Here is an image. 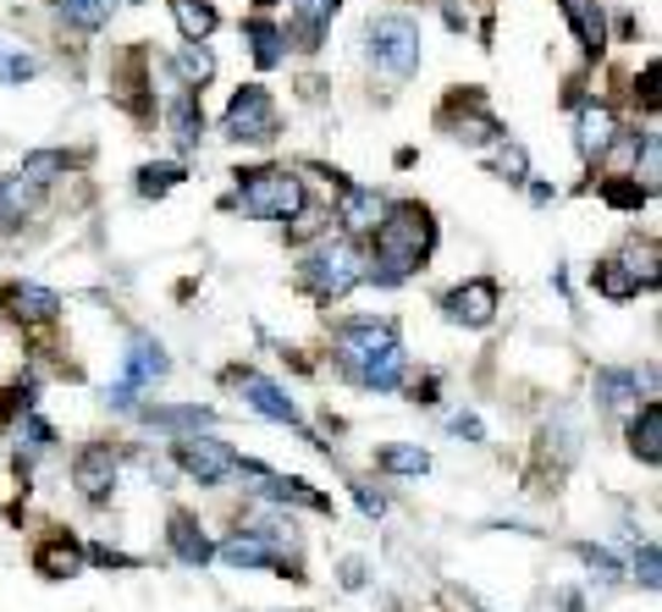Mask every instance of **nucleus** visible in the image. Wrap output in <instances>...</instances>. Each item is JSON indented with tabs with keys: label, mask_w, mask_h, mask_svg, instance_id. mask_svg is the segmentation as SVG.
<instances>
[{
	"label": "nucleus",
	"mask_w": 662,
	"mask_h": 612,
	"mask_svg": "<svg viewBox=\"0 0 662 612\" xmlns=\"http://www.w3.org/2000/svg\"><path fill=\"white\" fill-rule=\"evenodd\" d=\"M437 243V221L426 205H392L381 221H376V248H370V266L365 277L376 287H397L420 271V259L431 254Z\"/></svg>",
	"instance_id": "nucleus-1"
},
{
	"label": "nucleus",
	"mask_w": 662,
	"mask_h": 612,
	"mask_svg": "<svg viewBox=\"0 0 662 612\" xmlns=\"http://www.w3.org/2000/svg\"><path fill=\"white\" fill-rule=\"evenodd\" d=\"M338 359L370 392H397L403 387V342H397L392 320H348L338 331Z\"/></svg>",
	"instance_id": "nucleus-2"
},
{
	"label": "nucleus",
	"mask_w": 662,
	"mask_h": 612,
	"mask_svg": "<svg viewBox=\"0 0 662 612\" xmlns=\"http://www.w3.org/2000/svg\"><path fill=\"white\" fill-rule=\"evenodd\" d=\"M370 66L387 77V83H408L420 72V23L392 12V17H376L370 23Z\"/></svg>",
	"instance_id": "nucleus-3"
},
{
	"label": "nucleus",
	"mask_w": 662,
	"mask_h": 612,
	"mask_svg": "<svg viewBox=\"0 0 662 612\" xmlns=\"http://www.w3.org/2000/svg\"><path fill=\"white\" fill-rule=\"evenodd\" d=\"M298 282H304L320 304L348 298V293L365 282V259H359L354 243H326V248H315L304 266H298Z\"/></svg>",
	"instance_id": "nucleus-4"
},
{
	"label": "nucleus",
	"mask_w": 662,
	"mask_h": 612,
	"mask_svg": "<svg viewBox=\"0 0 662 612\" xmlns=\"http://www.w3.org/2000/svg\"><path fill=\"white\" fill-rule=\"evenodd\" d=\"M237 205L255 221H293L304 210V178H293V171H243Z\"/></svg>",
	"instance_id": "nucleus-5"
},
{
	"label": "nucleus",
	"mask_w": 662,
	"mask_h": 612,
	"mask_svg": "<svg viewBox=\"0 0 662 612\" xmlns=\"http://www.w3.org/2000/svg\"><path fill=\"white\" fill-rule=\"evenodd\" d=\"M277 127H282L277 100L260 89V83H243V89L232 95V106H226L221 133H226V138H237V144H271V138H277Z\"/></svg>",
	"instance_id": "nucleus-6"
},
{
	"label": "nucleus",
	"mask_w": 662,
	"mask_h": 612,
	"mask_svg": "<svg viewBox=\"0 0 662 612\" xmlns=\"http://www.w3.org/2000/svg\"><path fill=\"white\" fill-rule=\"evenodd\" d=\"M166 370H172V359H166V347H160L155 336H133L127 359H122V381L106 392V403H117V408H133V392H144V387L166 381Z\"/></svg>",
	"instance_id": "nucleus-7"
},
{
	"label": "nucleus",
	"mask_w": 662,
	"mask_h": 612,
	"mask_svg": "<svg viewBox=\"0 0 662 612\" xmlns=\"http://www.w3.org/2000/svg\"><path fill=\"white\" fill-rule=\"evenodd\" d=\"M177 469L183 475H194L199 486H216V480H226L232 469H237V453L226 448V442H216V436H183L177 442Z\"/></svg>",
	"instance_id": "nucleus-8"
},
{
	"label": "nucleus",
	"mask_w": 662,
	"mask_h": 612,
	"mask_svg": "<svg viewBox=\"0 0 662 612\" xmlns=\"http://www.w3.org/2000/svg\"><path fill=\"white\" fill-rule=\"evenodd\" d=\"M442 127H448L458 144H491V138H503V122H497V117L480 106V95H453V100L442 106Z\"/></svg>",
	"instance_id": "nucleus-9"
},
{
	"label": "nucleus",
	"mask_w": 662,
	"mask_h": 612,
	"mask_svg": "<svg viewBox=\"0 0 662 612\" xmlns=\"http://www.w3.org/2000/svg\"><path fill=\"white\" fill-rule=\"evenodd\" d=\"M232 387L243 392V403L255 408V414H266V419H277V425H298V403H293L277 381H266V376H255V370H232Z\"/></svg>",
	"instance_id": "nucleus-10"
},
{
	"label": "nucleus",
	"mask_w": 662,
	"mask_h": 612,
	"mask_svg": "<svg viewBox=\"0 0 662 612\" xmlns=\"http://www.w3.org/2000/svg\"><path fill=\"white\" fill-rule=\"evenodd\" d=\"M237 469H243L248 480H255V486H248L255 497H271V502H293V507H315V513H331V502H326L320 491H309L304 480L271 475V469H260V464H243V458H237Z\"/></svg>",
	"instance_id": "nucleus-11"
},
{
	"label": "nucleus",
	"mask_w": 662,
	"mask_h": 612,
	"mask_svg": "<svg viewBox=\"0 0 662 612\" xmlns=\"http://www.w3.org/2000/svg\"><path fill=\"white\" fill-rule=\"evenodd\" d=\"M72 486L89 497V502H106L111 497V486H117V453L106 448V442H95V448H83L77 453V464H72Z\"/></svg>",
	"instance_id": "nucleus-12"
},
{
	"label": "nucleus",
	"mask_w": 662,
	"mask_h": 612,
	"mask_svg": "<svg viewBox=\"0 0 662 612\" xmlns=\"http://www.w3.org/2000/svg\"><path fill=\"white\" fill-rule=\"evenodd\" d=\"M442 309H448V320H458V326H491V315H497V282L475 277V282L453 287V293L442 298Z\"/></svg>",
	"instance_id": "nucleus-13"
},
{
	"label": "nucleus",
	"mask_w": 662,
	"mask_h": 612,
	"mask_svg": "<svg viewBox=\"0 0 662 612\" xmlns=\"http://www.w3.org/2000/svg\"><path fill=\"white\" fill-rule=\"evenodd\" d=\"M221 563H232V568H271V574H293L287 568V552H277L271 541H260L255 530H243V536H232L226 547H221ZM298 579V574H293Z\"/></svg>",
	"instance_id": "nucleus-14"
},
{
	"label": "nucleus",
	"mask_w": 662,
	"mask_h": 612,
	"mask_svg": "<svg viewBox=\"0 0 662 612\" xmlns=\"http://www.w3.org/2000/svg\"><path fill=\"white\" fill-rule=\"evenodd\" d=\"M387 216L381 194L376 188H359V183H338V221L348 232H376V221Z\"/></svg>",
	"instance_id": "nucleus-15"
},
{
	"label": "nucleus",
	"mask_w": 662,
	"mask_h": 612,
	"mask_svg": "<svg viewBox=\"0 0 662 612\" xmlns=\"http://www.w3.org/2000/svg\"><path fill=\"white\" fill-rule=\"evenodd\" d=\"M613 138H618V122H613L608 106H586V111H579L574 144H579V155H586V160H602V155L613 149Z\"/></svg>",
	"instance_id": "nucleus-16"
},
{
	"label": "nucleus",
	"mask_w": 662,
	"mask_h": 612,
	"mask_svg": "<svg viewBox=\"0 0 662 612\" xmlns=\"http://www.w3.org/2000/svg\"><path fill=\"white\" fill-rule=\"evenodd\" d=\"M7 309H12V320H28V326H39V320H56V315H61V298H56L50 287H34V282H12V287H7Z\"/></svg>",
	"instance_id": "nucleus-17"
},
{
	"label": "nucleus",
	"mask_w": 662,
	"mask_h": 612,
	"mask_svg": "<svg viewBox=\"0 0 662 612\" xmlns=\"http://www.w3.org/2000/svg\"><path fill=\"white\" fill-rule=\"evenodd\" d=\"M172 552H177L188 568H205V563L216 558V547H210V536L199 530L194 513H172Z\"/></svg>",
	"instance_id": "nucleus-18"
},
{
	"label": "nucleus",
	"mask_w": 662,
	"mask_h": 612,
	"mask_svg": "<svg viewBox=\"0 0 662 612\" xmlns=\"http://www.w3.org/2000/svg\"><path fill=\"white\" fill-rule=\"evenodd\" d=\"M166 127H172L177 149H194V144L205 138V117H199V95H194V89L172 95V106H166Z\"/></svg>",
	"instance_id": "nucleus-19"
},
{
	"label": "nucleus",
	"mask_w": 662,
	"mask_h": 612,
	"mask_svg": "<svg viewBox=\"0 0 662 612\" xmlns=\"http://www.w3.org/2000/svg\"><path fill=\"white\" fill-rule=\"evenodd\" d=\"M629 453H635L640 464H657V458H662V408H657V403H646V408L635 414V425H629Z\"/></svg>",
	"instance_id": "nucleus-20"
},
{
	"label": "nucleus",
	"mask_w": 662,
	"mask_h": 612,
	"mask_svg": "<svg viewBox=\"0 0 662 612\" xmlns=\"http://www.w3.org/2000/svg\"><path fill=\"white\" fill-rule=\"evenodd\" d=\"M34 205H39V188L23 178V171L17 178H0V221L7 227H23L34 216Z\"/></svg>",
	"instance_id": "nucleus-21"
},
{
	"label": "nucleus",
	"mask_w": 662,
	"mask_h": 612,
	"mask_svg": "<svg viewBox=\"0 0 662 612\" xmlns=\"http://www.w3.org/2000/svg\"><path fill=\"white\" fill-rule=\"evenodd\" d=\"M243 39L255 45V61H260V66H282V61H287V34H282L277 23H266V17H248V23H243Z\"/></svg>",
	"instance_id": "nucleus-22"
},
{
	"label": "nucleus",
	"mask_w": 662,
	"mask_h": 612,
	"mask_svg": "<svg viewBox=\"0 0 662 612\" xmlns=\"http://www.w3.org/2000/svg\"><path fill=\"white\" fill-rule=\"evenodd\" d=\"M34 568H39L45 579H72V574L83 568V552H77V541L56 536V541H45V547L34 552Z\"/></svg>",
	"instance_id": "nucleus-23"
},
{
	"label": "nucleus",
	"mask_w": 662,
	"mask_h": 612,
	"mask_svg": "<svg viewBox=\"0 0 662 612\" xmlns=\"http://www.w3.org/2000/svg\"><path fill=\"white\" fill-rule=\"evenodd\" d=\"M172 17H177L183 39H194V45H205V39L216 34V23H221L210 0H172Z\"/></svg>",
	"instance_id": "nucleus-24"
},
{
	"label": "nucleus",
	"mask_w": 662,
	"mask_h": 612,
	"mask_svg": "<svg viewBox=\"0 0 662 612\" xmlns=\"http://www.w3.org/2000/svg\"><path fill=\"white\" fill-rule=\"evenodd\" d=\"M597 293L613 298V304H624V298L640 293V277H635L629 259H602V266H597Z\"/></svg>",
	"instance_id": "nucleus-25"
},
{
	"label": "nucleus",
	"mask_w": 662,
	"mask_h": 612,
	"mask_svg": "<svg viewBox=\"0 0 662 612\" xmlns=\"http://www.w3.org/2000/svg\"><path fill=\"white\" fill-rule=\"evenodd\" d=\"M338 7H343V0H293V23L304 34V50H315V39L326 34L331 17H338Z\"/></svg>",
	"instance_id": "nucleus-26"
},
{
	"label": "nucleus",
	"mask_w": 662,
	"mask_h": 612,
	"mask_svg": "<svg viewBox=\"0 0 662 612\" xmlns=\"http://www.w3.org/2000/svg\"><path fill=\"white\" fill-rule=\"evenodd\" d=\"M111 12H117V0H61V17H66L72 28H83V34L106 28Z\"/></svg>",
	"instance_id": "nucleus-27"
},
{
	"label": "nucleus",
	"mask_w": 662,
	"mask_h": 612,
	"mask_svg": "<svg viewBox=\"0 0 662 612\" xmlns=\"http://www.w3.org/2000/svg\"><path fill=\"white\" fill-rule=\"evenodd\" d=\"M144 425H160V430H183V436H194V430H205L210 425V408H144Z\"/></svg>",
	"instance_id": "nucleus-28"
},
{
	"label": "nucleus",
	"mask_w": 662,
	"mask_h": 612,
	"mask_svg": "<svg viewBox=\"0 0 662 612\" xmlns=\"http://www.w3.org/2000/svg\"><path fill=\"white\" fill-rule=\"evenodd\" d=\"M177 72H183V89H199V83H210V77H216V56H210L205 45H194V39H188V50L177 56Z\"/></svg>",
	"instance_id": "nucleus-29"
},
{
	"label": "nucleus",
	"mask_w": 662,
	"mask_h": 612,
	"mask_svg": "<svg viewBox=\"0 0 662 612\" xmlns=\"http://www.w3.org/2000/svg\"><path fill=\"white\" fill-rule=\"evenodd\" d=\"M28 77H39V61L23 45L0 39V83H28Z\"/></svg>",
	"instance_id": "nucleus-30"
},
{
	"label": "nucleus",
	"mask_w": 662,
	"mask_h": 612,
	"mask_svg": "<svg viewBox=\"0 0 662 612\" xmlns=\"http://www.w3.org/2000/svg\"><path fill=\"white\" fill-rule=\"evenodd\" d=\"M387 475H426L431 469V453L426 448H381V458H376Z\"/></svg>",
	"instance_id": "nucleus-31"
},
{
	"label": "nucleus",
	"mask_w": 662,
	"mask_h": 612,
	"mask_svg": "<svg viewBox=\"0 0 662 612\" xmlns=\"http://www.w3.org/2000/svg\"><path fill=\"white\" fill-rule=\"evenodd\" d=\"M597 397H602L608 408H618V403L640 397V376H629V370H602V376H597Z\"/></svg>",
	"instance_id": "nucleus-32"
},
{
	"label": "nucleus",
	"mask_w": 662,
	"mask_h": 612,
	"mask_svg": "<svg viewBox=\"0 0 662 612\" xmlns=\"http://www.w3.org/2000/svg\"><path fill=\"white\" fill-rule=\"evenodd\" d=\"M177 183H183V166H172V160H160V166H144V171H138V194H144V199L172 194Z\"/></svg>",
	"instance_id": "nucleus-33"
},
{
	"label": "nucleus",
	"mask_w": 662,
	"mask_h": 612,
	"mask_svg": "<svg viewBox=\"0 0 662 612\" xmlns=\"http://www.w3.org/2000/svg\"><path fill=\"white\" fill-rule=\"evenodd\" d=\"M66 166H72L66 155H56V149H45V155H28V160H23V178H28L34 188H45V183H56V178H61V171H66Z\"/></svg>",
	"instance_id": "nucleus-34"
},
{
	"label": "nucleus",
	"mask_w": 662,
	"mask_h": 612,
	"mask_svg": "<svg viewBox=\"0 0 662 612\" xmlns=\"http://www.w3.org/2000/svg\"><path fill=\"white\" fill-rule=\"evenodd\" d=\"M50 442H56V430L39 419V414H28L23 425H17V453H28V458H39V453H50Z\"/></svg>",
	"instance_id": "nucleus-35"
},
{
	"label": "nucleus",
	"mask_w": 662,
	"mask_h": 612,
	"mask_svg": "<svg viewBox=\"0 0 662 612\" xmlns=\"http://www.w3.org/2000/svg\"><path fill=\"white\" fill-rule=\"evenodd\" d=\"M497 171H503L508 183H525L530 178V155L519 144H503V149H497Z\"/></svg>",
	"instance_id": "nucleus-36"
},
{
	"label": "nucleus",
	"mask_w": 662,
	"mask_h": 612,
	"mask_svg": "<svg viewBox=\"0 0 662 612\" xmlns=\"http://www.w3.org/2000/svg\"><path fill=\"white\" fill-rule=\"evenodd\" d=\"M602 199H608L613 210H640V205H646V188H640V183H608Z\"/></svg>",
	"instance_id": "nucleus-37"
},
{
	"label": "nucleus",
	"mask_w": 662,
	"mask_h": 612,
	"mask_svg": "<svg viewBox=\"0 0 662 612\" xmlns=\"http://www.w3.org/2000/svg\"><path fill=\"white\" fill-rule=\"evenodd\" d=\"M326 221H331V216H320V210H309V205H304V210H298V221H293V232H287V237H293V243H304V237H315V232H320V227H326Z\"/></svg>",
	"instance_id": "nucleus-38"
},
{
	"label": "nucleus",
	"mask_w": 662,
	"mask_h": 612,
	"mask_svg": "<svg viewBox=\"0 0 662 612\" xmlns=\"http://www.w3.org/2000/svg\"><path fill=\"white\" fill-rule=\"evenodd\" d=\"M635 579H640L646 590H657V547H651V541L635 552Z\"/></svg>",
	"instance_id": "nucleus-39"
},
{
	"label": "nucleus",
	"mask_w": 662,
	"mask_h": 612,
	"mask_svg": "<svg viewBox=\"0 0 662 612\" xmlns=\"http://www.w3.org/2000/svg\"><path fill=\"white\" fill-rule=\"evenodd\" d=\"M354 497H359V507H365L370 518H381V513H387V497H381V491H370V486H354Z\"/></svg>",
	"instance_id": "nucleus-40"
},
{
	"label": "nucleus",
	"mask_w": 662,
	"mask_h": 612,
	"mask_svg": "<svg viewBox=\"0 0 662 612\" xmlns=\"http://www.w3.org/2000/svg\"><path fill=\"white\" fill-rule=\"evenodd\" d=\"M453 430H458V436H469V442H480V436H486V425H480L475 414H458V419H453Z\"/></svg>",
	"instance_id": "nucleus-41"
},
{
	"label": "nucleus",
	"mask_w": 662,
	"mask_h": 612,
	"mask_svg": "<svg viewBox=\"0 0 662 612\" xmlns=\"http://www.w3.org/2000/svg\"><path fill=\"white\" fill-rule=\"evenodd\" d=\"M343 585H348V590H359V585H365V568H359V563H348V568H343Z\"/></svg>",
	"instance_id": "nucleus-42"
},
{
	"label": "nucleus",
	"mask_w": 662,
	"mask_h": 612,
	"mask_svg": "<svg viewBox=\"0 0 662 612\" xmlns=\"http://www.w3.org/2000/svg\"><path fill=\"white\" fill-rule=\"evenodd\" d=\"M260 7H277V0H260Z\"/></svg>",
	"instance_id": "nucleus-43"
},
{
	"label": "nucleus",
	"mask_w": 662,
	"mask_h": 612,
	"mask_svg": "<svg viewBox=\"0 0 662 612\" xmlns=\"http://www.w3.org/2000/svg\"><path fill=\"white\" fill-rule=\"evenodd\" d=\"M133 7H144V0H133Z\"/></svg>",
	"instance_id": "nucleus-44"
}]
</instances>
